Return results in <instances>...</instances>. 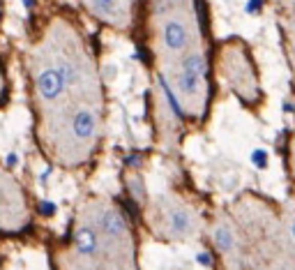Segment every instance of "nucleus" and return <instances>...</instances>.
<instances>
[{
    "instance_id": "6e6552de",
    "label": "nucleus",
    "mask_w": 295,
    "mask_h": 270,
    "mask_svg": "<svg viewBox=\"0 0 295 270\" xmlns=\"http://www.w3.org/2000/svg\"><path fill=\"white\" fill-rule=\"evenodd\" d=\"M212 240H215V247L219 252H233L235 250V236L230 231V226L226 224H217L212 229Z\"/></svg>"
},
{
    "instance_id": "9b49d317",
    "label": "nucleus",
    "mask_w": 295,
    "mask_h": 270,
    "mask_svg": "<svg viewBox=\"0 0 295 270\" xmlns=\"http://www.w3.org/2000/svg\"><path fill=\"white\" fill-rule=\"evenodd\" d=\"M129 190H132V196H134V201H138V199H143V196H145V192H143V182L138 180V178H132V180H129Z\"/></svg>"
},
{
    "instance_id": "39448f33",
    "label": "nucleus",
    "mask_w": 295,
    "mask_h": 270,
    "mask_svg": "<svg viewBox=\"0 0 295 270\" xmlns=\"http://www.w3.org/2000/svg\"><path fill=\"white\" fill-rule=\"evenodd\" d=\"M99 229L111 240H120V238L127 236V222H124L122 213H118V210H113V208H106L104 213H101Z\"/></svg>"
},
{
    "instance_id": "9d476101",
    "label": "nucleus",
    "mask_w": 295,
    "mask_h": 270,
    "mask_svg": "<svg viewBox=\"0 0 295 270\" xmlns=\"http://www.w3.org/2000/svg\"><path fill=\"white\" fill-rule=\"evenodd\" d=\"M39 213L44 215V217H53V215L58 213V205H55L53 201H49V199H46V201H39Z\"/></svg>"
},
{
    "instance_id": "7ed1b4c3",
    "label": "nucleus",
    "mask_w": 295,
    "mask_h": 270,
    "mask_svg": "<svg viewBox=\"0 0 295 270\" xmlns=\"http://www.w3.org/2000/svg\"><path fill=\"white\" fill-rule=\"evenodd\" d=\"M164 224L173 238H187L194 231V217L184 205H168L164 210Z\"/></svg>"
},
{
    "instance_id": "ddd939ff",
    "label": "nucleus",
    "mask_w": 295,
    "mask_h": 270,
    "mask_svg": "<svg viewBox=\"0 0 295 270\" xmlns=\"http://www.w3.org/2000/svg\"><path fill=\"white\" fill-rule=\"evenodd\" d=\"M115 3H118V0H92V5H95V7H99V10L104 12V14H109V12L113 10V7H115Z\"/></svg>"
},
{
    "instance_id": "2eb2a0df",
    "label": "nucleus",
    "mask_w": 295,
    "mask_h": 270,
    "mask_svg": "<svg viewBox=\"0 0 295 270\" xmlns=\"http://www.w3.org/2000/svg\"><path fill=\"white\" fill-rule=\"evenodd\" d=\"M196 259H198V263H201V265H205V268H207V265H212V259H210V254H205V252H201V254H198Z\"/></svg>"
},
{
    "instance_id": "1a4fd4ad",
    "label": "nucleus",
    "mask_w": 295,
    "mask_h": 270,
    "mask_svg": "<svg viewBox=\"0 0 295 270\" xmlns=\"http://www.w3.org/2000/svg\"><path fill=\"white\" fill-rule=\"evenodd\" d=\"M180 70L205 76V58H203L201 53H187V56L180 60Z\"/></svg>"
},
{
    "instance_id": "a211bd4d",
    "label": "nucleus",
    "mask_w": 295,
    "mask_h": 270,
    "mask_svg": "<svg viewBox=\"0 0 295 270\" xmlns=\"http://www.w3.org/2000/svg\"><path fill=\"white\" fill-rule=\"evenodd\" d=\"M171 3H173V5H187L189 0H171Z\"/></svg>"
},
{
    "instance_id": "0eeeda50",
    "label": "nucleus",
    "mask_w": 295,
    "mask_h": 270,
    "mask_svg": "<svg viewBox=\"0 0 295 270\" xmlns=\"http://www.w3.org/2000/svg\"><path fill=\"white\" fill-rule=\"evenodd\" d=\"M175 88H178V93L182 95V97L196 99L203 95V76L180 70L178 74H175Z\"/></svg>"
},
{
    "instance_id": "423d86ee",
    "label": "nucleus",
    "mask_w": 295,
    "mask_h": 270,
    "mask_svg": "<svg viewBox=\"0 0 295 270\" xmlns=\"http://www.w3.org/2000/svg\"><path fill=\"white\" fill-rule=\"evenodd\" d=\"M74 247H76V252L81 256H95L99 252V233L92 226L81 224L74 231Z\"/></svg>"
},
{
    "instance_id": "4468645a",
    "label": "nucleus",
    "mask_w": 295,
    "mask_h": 270,
    "mask_svg": "<svg viewBox=\"0 0 295 270\" xmlns=\"http://www.w3.org/2000/svg\"><path fill=\"white\" fill-rule=\"evenodd\" d=\"M254 162H256V164H258V167H263V164H267V155H265V153H263V150H261V148H258V150H256V153H254Z\"/></svg>"
},
{
    "instance_id": "20e7f679",
    "label": "nucleus",
    "mask_w": 295,
    "mask_h": 270,
    "mask_svg": "<svg viewBox=\"0 0 295 270\" xmlns=\"http://www.w3.org/2000/svg\"><path fill=\"white\" fill-rule=\"evenodd\" d=\"M161 42L168 51L180 53L189 47V30L180 19H166L161 26Z\"/></svg>"
},
{
    "instance_id": "f8f14e48",
    "label": "nucleus",
    "mask_w": 295,
    "mask_h": 270,
    "mask_svg": "<svg viewBox=\"0 0 295 270\" xmlns=\"http://www.w3.org/2000/svg\"><path fill=\"white\" fill-rule=\"evenodd\" d=\"M244 12H247V14H261L263 12V0H247Z\"/></svg>"
},
{
    "instance_id": "dca6fc26",
    "label": "nucleus",
    "mask_w": 295,
    "mask_h": 270,
    "mask_svg": "<svg viewBox=\"0 0 295 270\" xmlns=\"http://www.w3.org/2000/svg\"><path fill=\"white\" fill-rule=\"evenodd\" d=\"M23 3V7H26V10H32V7L37 5V0H21Z\"/></svg>"
},
{
    "instance_id": "f03ea898",
    "label": "nucleus",
    "mask_w": 295,
    "mask_h": 270,
    "mask_svg": "<svg viewBox=\"0 0 295 270\" xmlns=\"http://www.w3.org/2000/svg\"><path fill=\"white\" fill-rule=\"evenodd\" d=\"M95 130H97V118L95 111L81 107L72 113L69 118V139L76 143H88L95 139Z\"/></svg>"
},
{
    "instance_id": "f257e3e1",
    "label": "nucleus",
    "mask_w": 295,
    "mask_h": 270,
    "mask_svg": "<svg viewBox=\"0 0 295 270\" xmlns=\"http://www.w3.org/2000/svg\"><path fill=\"white\" fill-rule=\"evenodd\" d=\"M35 88L44 102H55V99H60V95L65 93L67 81H65L62 72L58 70V65H53V67L39 70V74L35 76Z\"/></svg>"
},
{
    "instance_id": "f3484780",
    "label": "nucleus",
    "mask_w": 295,
    "mask_h": 270,
    "mask_svg": "<svg viewBox=\"0 0 295 270\" xmlns=\"http://www.w3.org/2000/svg\"><path fill=\"white\" fill-rule=\"evenodd\" d=\"M290 236H293V240H295V217L290 219Z\"/></svg>"
}]
</instances>
